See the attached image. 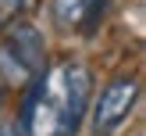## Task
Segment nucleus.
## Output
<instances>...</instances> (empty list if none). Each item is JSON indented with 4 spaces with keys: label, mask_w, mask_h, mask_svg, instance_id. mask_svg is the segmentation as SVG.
Wrapping results in <instances>:
<instances>
[{
    "label": "nucleus",
    "mask_w": 146,
    "mask_h": 136,
    "mask_svg": "<svg viewBox=\"0 0 146 136\" xmlns=\"http://www.w3.org/2000/svg\"><path fill=\"white\" fill-rule=\"evenodd\" d=\"M0 104H4V82H0Z\"/></svg>",
    "instance_id": "nucleus-8"
},
{
    "label": "nucleus",
    "mask_w": 146,
    "mask_h": 136,
    "mask_svg": "<svg viewBox=\"0 0 146 136\" xmlns=\"http://www.w3.org/2000/svg\"><path fill=\"white\" fill-rule=\"evenodd\" d=\"M0 136H18V125H11V122H0Z\"/></svg>",
    "instance_id": "nucleus-6"
},
{
    "label": "nucleus",
    "mask_w": 146,
    "mask_h": 136,
    "mask_svg": "<svg viewBox=\"0 0 146 136\" xmlns=\"http://www.w3.org/2000/svg\"><path fill=\"white\" fill-rule=\"evenodd\" d=\"M54 18H57V25H61L64 32H71V29L82 25V18H86V0H57L54 4Z\"/></svg>",
    "instance_id": "nucleus-4"
},
{
    "label": "nucleus",
    "mask_w": 146,
    "mask_h": 136,
    "mask_svg": "<svg viewBox=\"0 0 146 136\" xmlns=\"http://www.w3.org/2000/svg\"><path fill=\"white\" fill-rule=\"evenodd\" d=\"M135 100H139V79L135 75H118L100 90L96 104H93V133L96 136H111L114 129H121L132 115Z\"/></svg>",
    "instance_id": "nucleus-2"
},
{
    "label": "nucleus",
    "mask_w": 146,
    "mask_h": 136,
    "mask_svg": "<svg viewBox=\"0 0 146 136\" xmlns=\"http://www.w3.org/2000/svg\"><path fill=\"white\" fill-rule=\"evenodd\" d=\"M21 4H25V0H0V7H4V11H18Z\"/></svg>",
    "instance_id": "nucleus-7"
},
{
    "label": "nucleus",
    "mask_w": 146,
    "mask_h": 136,
    "mask_svg": "<svg viewBox=\"0 0 146 136\" xmlns=\"http://www.w3.org/2000/svg\"><path fill=\"white\" fill-rule=\"evenodd\" d=\"M54 75H57V97H61V129H64V136H75L78 125H82V118H86V111H89L93 75L78 61L57 64Z\"/></svg>",
    "instance_id": "nucleus-1"
},
{
    "label": "nucleus",
    "mask_w": 146,
    "mask_h": 136,
    "mask_svg": "<svg viewBox=\"0 0 146 136\" xmlns=\"http://www.w3.org/2000/svg\"><path fill=\"white\" fill-rule=\"evenodd\" d=\"M107 4H111V0H86V18H82L86 32H96V25L104 21V14H107Z\"/></svg>",
    "instance_id": "nucleus-5"
},
{
    "label": "nucleus",
    "mask_w": 146,
    "mask_h": 136,
    "mask_svg": "<svg viewBox=\"0 0 146 136\" xmlns=\"http://www.w3.org/2000/svg\"><path fill=\"white\" fill-rule=\"evenodd\" d=\"M0 40L32 68V75H43V72H46V40H43V32L36 25H29V21H11Z\"/></svg>",
    "instance_id": "nucleus-3"
}]
</instances>
